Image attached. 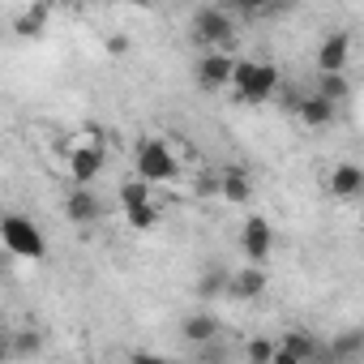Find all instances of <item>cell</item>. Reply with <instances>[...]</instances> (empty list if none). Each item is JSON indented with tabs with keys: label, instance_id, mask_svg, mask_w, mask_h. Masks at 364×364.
Instances as JSON below:
<instances>
[{
	"label": "cell",
	"instance_id": "6da1fadb",
	"mask_svg": "<svg viewBox=\"0 0 364 364\" xmlns=\"http://www.w3.org/2000/svg\"><path fill=\"white\" fill-rule=\"evenodd\" d=\"M228 90H232L240 103H266V99H274V90H279V69H274L270 60H236Z\"/></svg>",
	"mask_w": 364,
	"mask_h": 364
},
{
	"label": "cell",
	"instance_id": "7a4b0ae2",
	"mask_svg": "<svg viewBox=\"0 0 364 364\" xmlns=\"http://www.w3.org/2000/svg\"><path fill=\"white\" fill-rule=\"evenodd\" d=\"M0 245L18 262H43L48 257V240L35 228V219H26V215H0Z\"/></svg>",
	"mask_w": 364,
	"mask_h": 364
},
{
	"label": "cell",
	"instance_id": "3957f363",
	"mask_svg": "<svg viewBox=\"0 0 364 364\" xmlns=\"http://www.w3.org/2000/svg\"><path fill=\"white\" fill-rule=\"evenodd\" d=\"M133 167H137L141 180H150V185H171L176 171H180V159H176V150L163 137H146L133 150Z\"/></svg>",
	"mask_w": 364,
	"mask_h": 364
},
{
	"label": "cell",
	"instance_id": "277c9868",
	"mask_svg": "<svg viewBox=\"0 0 364 364\" xmlns=\"http://www.w3.org/2000/svg\"><path fill=\"white\" fill-rule=\"evenodd\" d=\"M193 39L210 52V48H232V39H236V22H232V14L228 9H215V5H206L198 18H193Z\"/></svg>",
	"mask_w": 364,
	"mask_h": 364
},
{
	"label": "cell",
	"instance_id": "5b68a950",
	"mask_svg": "<svg viewBox=\"0 0 364 364\" xmlns=\"http://www.w3.org/2000/svg\"><path fill=\"white\" fill-rule=\"evenodd\" d=\"M232 69H236V56H232V52H223V48H210V52L198 60L193 77H198V86H202L206 95H219V90H228Z\"/></svg>",
	"mask_w": 364,
	"mask_h": 364
},
{
	"label": "cell",
	"instance_id": "8992f818",
	"mask_svg": "<svg viewBox=\"0 0 364 364\" xmlns=\"http://www.w3.org/2000/svg\"><path fill=\"white\" fill-rule=\"evenodd\" d=\"M240 253H245V262H253V266H266V262H270V253H274V228H270L262 215H253V219L240 228Z\"/></svg>",
	"mask_w": 364,
	"mask_h": 364
},
{
	"label": "cell",
	"instance_id": "52a82bcc",
	"mask_svg": "<svg viewBox=\"0 0 364 364\" xmlns=\"http://www.w3.org/2000/svg\"><path fill=\"white\" fill-rule=\"evenodd\" d=\"M296 120L304 124V129H330L334 124V116H338V103H330L321 90H304V95H296Z\"/></svg>",
	"mask_w": 364,
	"mask_h": 364
},
{
	"label": "cell",
	"instance_id": "ba28073f",
	"mask_svg": "<svg viewBox=\"0 0 364 364\" xmlns=\"http://www.w3.org/2000/svg\"><path fill=\"white\" fill-rule=\"evenodd\" d=\"M321 355V343L309 330H291L283 343H274V364H309Z\"/></svg>",
	"mask_w": 364,
	"mask_h": 364
},
{
	"label": "cell",
	"instance_id": "9c48e42d",
	"mask_svg": "<svg viewBox=\"0 0 364 364\" xmlns=\"http://www.w3.org/2000/svg\"><path fill=\"white\" fill-rule=\"evenodd\" d=\"M266 291V266H240V270H232L228 274V296L232 300H240V304H249V300H257Z\"/></svg>",
	"mask_w": 364,
	"mask_h": 364
},
{
	"label": "cell",
	"instance_id": "30bf717a",
	"mask_svg": "<svg viewBox=\"0 0 364 364\" xmlns=\"http://www.w3.org/2000/svg\"><path fill=\"white\" fill-rule=\"evenodd\" d=\"M347 56H351V35L347 31L326 35L321 48H317V73H343L347 69Z\"/></svg>",
	"mask_w": 364,
	"mask_h": 364
},
{
	"label": "cell",
	"instance_id": "8fae6325",
	"mask_svg": "<svg viewBox=\"0 0 364 364\" xmlns=\"http://www.w3.org/2000/svg\"><path fill=\"white\" fill-rule=\"evenodd\" d=\"M65 215H69V223L90 228V223L103 215V206H99V198L90 193V185H73V193H65Z\"/></svg>",
	"mask_w": 364,
	"mask_h": 364
},
{
	"label": "cell",
	"instance_id": "7c38bea8",
	"mask_svg": "<svg viewBox=\"0 0 364 364\" xmlns=\"http://www.w3.org/2000/svg\"><path fill=\"white\" fill-rule=\"evenodd\" d=\"M69 180L73 185H95L103 163H107V150H69Z\"/></svg>",
	"mask_w": 364,
	"mask_h": 364
},
{
	"label": "cell",
	"instance_id": "4fadbf2b",
	"mask_svg": "<svg viewBox=\"0 0 364 364\" xmlns=\"http://www.w3.org/2000/svg\"><path fill=\"white\" fill-rule=\"evenodd\" d=\"M360 193H364V171H360L355 163H338V167L330 171V198L355 202Z\"/></svg>",
	"mask_w": 364,
	"mask_h": 364
},
{
	"label": "cell",
	"instance_id": "5bb4252c",
	"mask_svg": "<svg viewBox=\"0 0 364 364\" xmlns=\"http://www.w3.org/2000/svg\"><path fill=\"white\" fill-rule=\"evenodd\" d=\"M219 198L232 202V206H245V202L253 198V180H249L245 171H236V167L223 171V176H219Z\"/></svg>",
	"mask_w": 364,
	"mask_h": 364
},
{
	"label": "cell",
	"instance_id": "9a60e30c",
	"mask_svg": "<svg viewBox=\"0 0 364 364\" xmlns=\"http://www.w3.org/2000/svg\"><path fill=\"white\" fill-rule=\"evenodd\" d=\"M228 266H206L202 270V279H198V287H193V296H202V300H223L228 296Z\"/></svg>",
	"mask_w": 364,
	"mask_h": 364
},
{
	"label": "cell",
	"instance_id": "2e32d148",
	"mask_svg": "<svg viewBox=\"0 0 364 364\" xmlns=\"http://www.w3.org/2000/svg\"><path fill=\"white\" fill-rule=\"evenodd\" d=\"M180 334H185L193 347H198V343H210V338H219V317H210V313H193V317H185Z\"/></svg>",
	"mask_w": 364,
	"mask_h": 364
},
{
	"label": "cell",
	"instance_id": "e0dca14e",
	"mask_svg": "<svg viewBox=\"0 0 364 364\" xmlns=\"http://www.w3.org/2000/svg\"><path fill=\"white\" fill-rule=\"evenodd\" d=\"M124 219H129V228H133V232H154V228L163 223V210H159V202L150 198V202H141V206H129V210H124Z\"/></svg>",
	"mask_w": 364,
	"mask_h": 364
},
{
	"label": "cell",
	"instance_id": "ac0fdd59",
	"mask_svg": "<svg viewBox=\"0 0 364 364\" xmlns=\"http://www.w3.org/2000/svg\"><path fill=\"white\" fill-rule=\"evenodd\" d=\"M150 198H154V185H150V180H141V176H133V180H124V185H120V210L141 206Z\"/></svg>",
	"mask_w": 364,
	"mask_h": 364
},
{
	"label": "cell",
	"instance_id": "d6986e66",
	"mask_svg": "<svg viewBox=\"0 0 364 364\" xmlns=\"http://www.w3.org/2000/svg\"><path fill=\"white\" fill-rule=\"evenodd\" d=\"M69 150H107V137H103L99 124H82V129L65 141V154H69Z\"/></svg>",
	"mask_w": 364,
	"mask_h": 364
},
{
	"label": "cell",
	"instance_id": "ffe728a7",
	"mask_svg": "<svg viewBox=\"0 0 364 364\" xmlns=\"http://www.w3.org/2000/svg\"><path fill=\"white\" fill-rule=\"evenodd\" d=\"M326 351H330V360H343V364H347V360H355V355L364 351V334H360V330H347V334H338Z\"/></svg>",
	"mask_w": 364,
	"mask_h": 364
},
{
	"label": "cell",
	"instance_id": "44dd1931",
	"mask_svg": "<svg viewBox=\"0 0 364 364\" xmlns=\"http://www.w3.org/2000/svg\"><path fill=\"white\" fill-rule=\"evenodd\" d=\"M43 26H48V9H43V5H35V9H26V14H18V22H14V31H18V35H26V39L43 35Z\"/></svg>",
	"mask_w": 364,
	"mask_h": 364
},
{
	"label": "cell",
	"instance_id": "7402d4cb",
	"mask_svg": "<svg viewBox=\"0 0 364 364\" xmlns=\"http://www.w3.org/2000/svg\"><path fill=\"white\" fill-rule=\"evenodd\" d=\"M317 90H321L330 103H343V99L351 95V82H347L343 73H321V77H317Z\"/></svg>",
	"mask_w": 364,
	"mask_h": 364
},
{
	"label": "cell",
	"instance_id": "603a6c76",
	"mask_svg": "<svg viewBox=\"0 0 364 364\" xmlns=\"http://www.w3.org/2000/svg\"><path fill=\"white\" fill-rule=\"evenodd\" d=\"M245 355H249L253 364H274V343H270V338H253V343L245 347Z\"/></svg>",
	"mask_w": 364,
	"mask_h": 364
},
{
	"label": "cell",
	"instance_id": "cb8c5ba5",
	"mask_svg": "<svg viewBox=\"0 0 364 364\" xmlns=\"http://www.w3.org/2000/svg\"><path fill=\"white\" fill-rule=\"evenodd\" d=\"M236 9H240L245 18H270L279 5H274V0H236Z\"/></svg>",
	"mask_w": 364,
	"mask_h": 364
},
{
	"label": "cell",
	"instance_id": "d4e9b609",
	"mask_svg": "<svg viewBox=\"0 0 364 364\" xmlns=\"http://www.w3.org/2000/svg\"><path fill=\"white\" fill-rule=\"evenodd\" d=\"M9 347H14L18 355H35V351L43 347V338H39V334H18V338H14Z\"/></svg>",
	"mask_w": 364,
	"mask_h": 364
},
{
	"label": "cell",
	"instance_id": "484cf974",
	"mask_svg": "<svg viewBox=\"0 0 364 364\" xmlns=\"http://www.w3.org/2000/svg\"><path fill=\"white\" fill-rule=\"evenodd\" d=\"M107 52H129V39H120V35H116V39H107Z\"/></svg>",
	"mask_w": 364,
	"mask_h": 364
},
{
	"label": "cell",
	"instance_id": "4316f807",
	"mask_svg": "<svg viewBox=\"0 0 364 364\" xmlns=\"http://www.w3.org/2000/svg\"><path fill=\"white\" fill-rule=\"evenodd\" d=\"M9 355H14V347H9V338H5V334H0V360H9Z\"/></svg>",
	"mask_w": 364,
	"mask_h": 364
},
{
	"label": "cell",
	"instance_id": "83f0119b",
	"mask_svg": "<svg viewBox=\"0 0 364 364\" xmlns=\"http://www.w3.org/2000/svg\"><path fill=\"white\" fill-rule=\"evenodd\" d=\"M0 279H5V270H0Z\"/></svg>",
	"mask_w": 364,
	"mask_h": 364
}]
</instances>
